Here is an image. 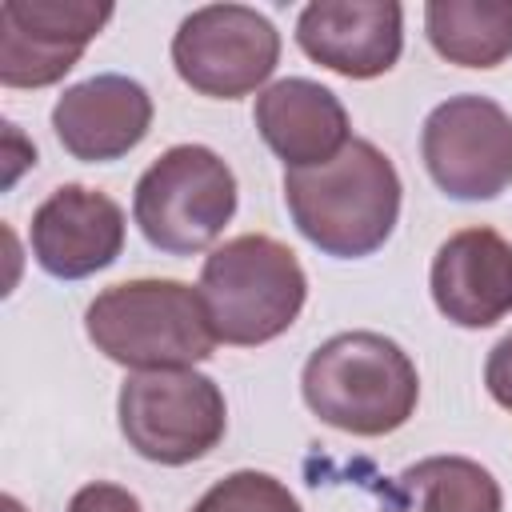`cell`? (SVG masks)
<instances>
[{
  "label": "cell",
  "instance_id": "obj_1",
  "mask_svg": "<svg viewBox=\"0 0 512 512\" xmlns=\"http://www.w3.org/2000/svg\"><path fill=\"white\" fill-rule=\"evenodd\" d=\"M284 204L300 236L324 256L360 260L384 248L400 220V176L372 140L352 136L336 160L288 168Z\"/></svg>",
  "mask_w": 512,
  "mask_h": 512
},
{
  "label": "cell",
  "instance_id": "obj_2",
  "mask_svg": "<svg viewBox=\"0 0 512 512\" xmlns=\"http://www.w3.org/2000/svg\"><path fill=\"white\" fill-rule=\"evenodd\" d=\"M300 392L312 416L328 428L348 436H388L412 420L420 376L396 340L380 332H340L308 356Z\"/></svg>",
  "mask_w": 512,
  "mask_h": 512
},
{
  "label": "cell",
  "instance_id": "obj_3",
  "mask_svg": "<svg viewBox=\"0 0 512 512\" xmlns=\"http://www.w3.org/2000/svg\"><path fill=\"white\" fill-rule=\"evenodd\" d=\"M88 340L132 372L192 368L212 356L216 332L204 300L184 280H124L104 288L84 312Z\"/></svg>",
  "mask_w": 512,
  "mask_h": 512
},
{
  "label": "cell",
  "instance_id": "obj_4",
  "mask_svg": "<svg viewBox=\"0 0 512 512\" xmlns=\"http://www.w3.org/2000/svg\"><path fill=\"white\" fill-rule=\"evenodd\" d=\"M196 292L216 340L256 348L296 324L308 300V276L288 244L264 232H244L212 248Z\"/></svg>",
  "mask_w": 512,
  "mask_h": 512
},
{
  "label": "cell",
  "instance_id": "obj_5",
  "mask_svg": "<svg viewBox=\"0 0 512 512\" xmlns=\"http://www.w3.org/2000/svg\"><path fill=\"white\" fill-rule=\"evenodd\" d=\"M236 216V176L204 144L160 152L132 192V220L144 240L168 256H192L220 240Z\"/></svg>",
  "mask_w": 512,
  "mask_h": 512
},
{
  "label": "cell",
  "instance_id": "obj_6",
  "mask_svg": "<svg viewBox=\"0 0 512 512\" xmlns=\"http://www.w3.org/2000/svg\"><path fill=\"white\" fill-rule=\"evenodd\" d=\"M116 416L128 448L164 468L208 456L228 428V404L220 384L192 368L132 372L120 384Z\"/></svg>",
  "mask_w": 512,
  "mask_h": 512
},
{
  "label": "cell",
  "instance_id": "obj_7",
  "mask_svg": "<svg viewBox=\"0 0 512 512\" xmlns=\"http://www.w3.org/2000/svg\"><path fill=\"white\" fill-rule=\"evenodd\" d=\"M176 76L216 100H240L268 84L280 64L276 24L248 4H204L172 36Z\"/></svg>",
  "mask_w": 512,
  "mask_h": 512
},
{
  "label": "cell",
  "instance_id": "obj_8",
  "mask_svg": "<svg viewBox=\"0 0 512 512\" xmlns=\"http://www.w3.org/2000/svg\"><path fill=\"white\" fill-rule=\"evenodd\" d=\"M420 156L444 196L496 200L512 188V116L480 92L448 96L424 120Z\"/></svg>",
  "mask_w": 512,
  "mask_h": 512
},
{
  "label": "cell",
  "instance_id": "obj_9",
  "mask_svg": "<svg viewBox=\"0 0 512 512\" xmlns=\"http://www.w3.org/2000/svg\"><path fill=\"white\" fill-rule=\"evenodd\" d=\"M112 20L96 0H4L0 4V84L48 88L76 68L88 40Z\"/></svg>",
  "mask_w": 512,
  "mask_h": 512
},
{
  "label": "cell",
  "instance_id": "obj_10",
  "mask_svg": "<svg viewBox=\"0 0 512 512\" xmlns=\"http://www.w3.org/2000/svg\"><path fill=\"white\" fill-rule=\"evenodd\" d=\"M296 44L348 80H372L404 52V8L396 0H312L296 16Z\"/></svg>",
  "mask_w": 512,
  "mask_h": 512
},
{
  "label": "cell",
  "instance_id": "obj_11",
  "mask_svg": "<svg viewBox=\"0 0 512 512\" xmlns=\"http://www.w3.org/2000/svg\"><path fill=\"white\" fill-rule=\"evenodd\" d=\"M124 208L96 188L60 184L36 212L28 244L36 264L56 280H84L124 252Z\"/></svg>",
  "mask_w": 512,
  "mask_h": 512
},
{
  "label": "cell",
  "instance_id": "obj_12",
  "mask_svg": "<svg viewBox=\"0 0 512 512\" xmlns=\"http://www.w3.org/2000/svg\"><path fill=\"white\" fill-rule=\"evenodd\" d=\"M152 128V96L140 80L100 72L64 88L52 108V132L68 156L84 164H108L128 156Z\"/></svg>",
  "mask_w": 512,
  "mask_h": 512
},
{
  "label": "cell",
  "instance_id": "obj_13",
  "mask_svg": "<svg viewBox=\"0 0 512 512\" xmlns=\"http://www.w3.org/2000/svg\"><path fill=\"white\" fill-rule=\"evenodd\" d=\"M432 300L460 328H488L512 312V244L496 228L452 232L428 272Z\"/></svg>",
  "mask_w": 512,
  "mask_h": 512
},
{
  "label": "cell",
  "instance_id": "obj_14",
  "mask_svg": "<svg viewBox=\"0 0 512 512\" xmlns=\"http://www.w3.org/2000/svg\"><path fill=\"white\" fill-rule=\"evenodd\" d=\"M256 132L284 160V168H316L352 144L348 108L316 80L284 76L256 96Z\"/></svg>",
  "mask_w": 512,
  "mask_h": 512
},
{
  "label": "cell",
  "instance_id": "obj_15",
  "mask_svg": "<svg viewBox=\"0 0 512 512\" xmlns=\"http://www.w3.org/2000/svg\"><path fill=\"white\" fill-rule=\"evenodd\" d=\"M380 512H504L496 476L468 456H428L380 488Z\"/></svg>",
  "mask_w": 512,
  "mask_h": 512
},
{
  "label": "cell",
  "instance_id": "obj_16",
  "mask_svg": "<svg viewBox=\"0 0 512 512\" xmlns=\"http://www.w3.org/2000/svg\"><path fill=\"white\" fill-rule=\"evenodd\" d=\"M424 32L448 64L496 68L512 56V0H428Z\"/></svg>",
  "mask_w": 512,
  "mask_h": 512
},
{
  "label": "cell",
  "instance_id": "obj_17",
  "mask_svg": "<svg viewBox=\"0 0 512 512\" xmlns=\"http://www.w3.org/2000/svg\"><path fill=\"white\" fill-rule=\"evenodd\" d=\"M192 512H304V508L288 492L284 480L256 472V468H240V472H228L224 480H216L192 504Z\"/></svg>",
  "mask_w": 512,
  "mask_h": 512
},
{
  "label": "cell",
  "instance_id": "obj_18",
  "mask_svg": "<svg viewBox=\"0 0 512 512\" xmlns=\"http://www.w3.org/2000/svg\"><path fill=\"white\" fill-rule=\"evenodd\" d=\"M68 512H144V508H140V500L128 488L108 484V480H96V484H84L68 500Z\"/></svg>",
  "mask_w": 512,
  "mask_h": 512
},
{
  "label": "cell",
  "instance_id": "obj_19",
  "mask_svg": "<svg viewBox=\"0 0 512 512\" xmlns=\"http://www.w3.org/2000/svg\"><path fill=\"white\" fill-rule=\"evenodd\" d=\"M484 384H488V396L512 412V332L504 340H496V348L488 352V364H484Z\"/></svg>",
  "mask_w": 512,
  "mask_h": 512
},
{
  "label": "cell",
  "instance_id": "obj_20",
  "mask_svg": "<svg viewBox=\"0 0 512 512\" xmlns=\"http://www.w3.org/2000/svg\"><path fill=\"white\" fill-rule=\"evenodd\" d=\"M0 504H4V512H24V508H20V500H16V496H4V500H0Z\"/></svg>",
  "mask_w": 512,
  "mask_h": 512
}]
</instances>
